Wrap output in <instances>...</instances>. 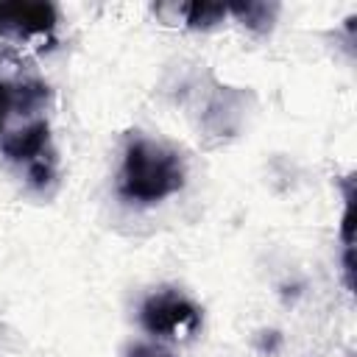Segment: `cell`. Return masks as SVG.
<instances>
[{
	"instance_id": "1",
	"label": "cell",
	"mask_w": 357,
	"mask_h": 357,
	"mask_svg": "<svg viewBox=\"0 0 357 357\" xmlns=\"http://www.w3.org/2000/svg\"><path fill=\"white\" fill-rule=\"evenodd\" d=\"M187 167L176 148L151 139V137H131L123 151L120 178L117 190L131 204H159L170 195H176L184 187Z\"/></svg>"
},
{
	"instance_id": "2",
	"label": "cell",
	"mask_w": 357,
	"mask_h": 357,
	"mask_svg": "<svg viewBox=\"0 0 357 357\" xmlns=\"http://www.w3.org/2000/svg\"><path fill=\"white\" fill-rule=\"evenodd\" d=\"M139 324L153 337L178 340L201 326V307L176 287L151 293L139 307Z\"/></svg>"
},
{
	"instance_id": "3",
	"label": "cell",
	"mask_w": 357,
	"mask_h": 357,
	"mask_svg": "<svg viewBox=\"0 0 357 357\" xmlns=\"http://www.w3.org/2000/svg\"><path fill=\"white\" fill-rule=\"evenodd\" d=\"M59 22V11L45 0H0V36L31 39L50 33Z\"/></svg>"
},
{
	"instance_id": "4",
	"label": "cell",
	"mask_w": 357,
	"mask_h": 357,
	"mask_svg": "<svg viewBox=\"0 0 357 357\" xmlns=\"http://www.w3.org/2000/svg\"><path fill=\"white\" fill-rule=\"evenodd\" d=\"M0 153L17 165H31L47 156L50 153V123L45 117H36L22 128L8 131L0 139Z\"/></svg>"
},
{
	"instance_id": "5",
	"label": "cell",
	"mask_w": 357,
	"mask_h": 357,
	"mask_svg": "<svg viewBox=\"0 0 357 357\" xmlns=\"http://www.w3.org/2000/svg\"><path fill=\"white\" fill-rule=\"evenodd\" d=\"M50 100V89L42 81H6L0 78V139L6 137V123L11 114L39 112Z\"/></svg>"
},
{
	"instance_id": "6",
	"label": "cell",
	"mask_w": 357,
	"mask_h": 357,
	"mask_svg": "<svg viewBox=\"0 0 357 357\" xmlns=\"http://www.w3.org/2000/svg\"><path fill=\"white\" fill-rule=\"evenodd\" d=\"M176 11H178L181 22L192 31H209V28L220 25L229 14V8L220 3H184V6H176Z\"/></svg>"
},
{
	"instance_id": "7",
	"label": "cell",
	"mask_w": 357,
	"mask_h": 357,
	"mask_svg": "<svg viewBox=\"0 0 357 357\" xmlns=\"http://www.w3.org/2000/svg\"><path fill=\"white\" fill-rule=\"evenodd\" d=\"M226 8L254 33H268L279 14L276 3H237V6H226Z\"/></svg>"
},
{
	"instance_id": "8",
	"label": "cell",
	"mask_w": 357,
	"mask_h": 357,
	"mask_svg": "<svg viewBox=\"0 0 357 357\" xmlns=\"http://www.w3.org/2000/svg\"><path fill=\"white\" fill-rule=\"evenodd\" d=\"M126 357H173V351L162 343H131L126 349Z\"/></svg>"
},
{
	"instance_id": "9",
	"label": "cell",
	"mask_w": 357,
	"mask_h": 357,
	"mask_svg": "<svg viewBox=\"0 0 357 357\" xmlns=\"http://www.w3.org/2000/svg\"><path fill=\"white\" fill-rule=\"evenodd\" d=\"M343 279L346 287L354 290V248H343Z\"/></svg>"
}]
</instances>
